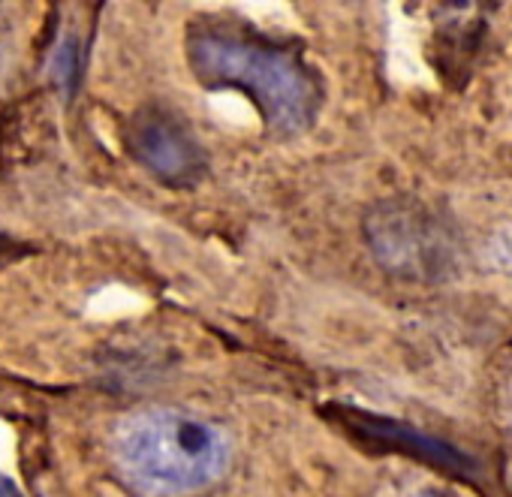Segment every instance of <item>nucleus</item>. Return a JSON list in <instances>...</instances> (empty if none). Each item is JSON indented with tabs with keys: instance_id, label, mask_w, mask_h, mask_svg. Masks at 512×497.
Masks as SVG:
<instances>
[{
	"instance_id": "nucleus-1",
	"label": "nucleus",
	"mask_w": 512,
	"mask_h": 497,
	"mask_svg": "<svg viewBox=\"0 0 512 497\" xmlns=\"http://www.w3.org/2000/svg\"><path fill=\"white\" fill-rule=\"evenodd\" d=\"M187 64L199 85L244 94L278 133H302L320 115L323 85L302 52L238 19H199L187 34Z\"/></svg>"
},
{
	"instance_id": "nucleus-2",
	"label": "nucleus",
	"mask_w": 512,
	"mask_h": 497,
	"mask_svg": "<svg viewBox=\"0 0 512 497\" xmlns=\"http://www.w3.org/2000/svg\"><path fill=\"white\" fill-rule=\"evenodd\" d=\"M112 452L124 479L154 497L199 491L220 479L229 464L223 428L175 407H148L127 416L115 431Z\"/></svg>"
},
{
	"instance_id": "nucleus-3",
	"label": "nucleus",
	"mask_w": 512,
	"mask_h": 497,
	"mask_svg": "<svg viewBox=\"0 0 512 497\" xmlns=\"http://www.w3.org/2000/svg\"><path fill=\"white\" fill-rule=\"evenodd\" d=\"M130 154L166 184H193L205 169V151L190 124L169 109H142L127 130Z\"/></svg>"
},
{
	"instance_id": "nucleus-4",
	"label": "nucleus",
	"mask_w": 512,
	"mask_h": 497,
	"mask_svg": "<svg viewBox=\"0 0 512 497\" xmlns=\"http://www.w3.org/2000/svg\"><path fill=\"white\" fill-rule=\"evenodd\" d=\"M0 497H25V494L19 491V485L13 479H7L4 473H0Z\"/></svg>"
},
{
	"instance_id": "nucleus-5",
	"label": "nucleus",
	"mask_w": 512,
	"mask_h": 497,
	"mask_svg": "<svg viewBox=\"0 0 512 497\" xmlns=\"http://www.w3.org/2000/svg\"><path fill=\"white\" fill-rule=\"evenodd\" d=\"M422 497H437V494H422Z\"/></svg>"
}]
</instances>
